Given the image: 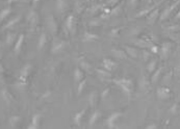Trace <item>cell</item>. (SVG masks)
<instances>
[{
  "label": "cell",
  "instance_id": "obj_1",
  "mask_svg": "<svg viewBox=\"0 0 180 129\" xmlns=\"http://www.w3.org/2000/svg\"><path fill=\"white\" fill-rule=\"evenodd\" d=\"M114 83L116 85L120 88L123 93L128 96L129 98L131 97V95L133 94V91H134V83L132 79L130 78H127V77H123V78H118V79H114Z\"/></svg>",
  "mask_w": 180,
  "mask_h": 129
},
{
  "label": "cell",
  "instance_id": "obj_2",
  "mask_svg": "<svg viewBox=\"0 0 180 129\" xmlns=\"http://www.w3.org/2000/svg\"><path fill=\"white\" fill-rule=\"evenodd\" d=\"M123 116H124V114L122 113V111H115V113H112V114H109V117L106 119V122H105L107 127L110 129L115 128L117 125V122L119 121V119Z\"/></svg>",
  "mask_w": 180,
  "mask_h": 129
},
{
  "label": "cell",
  "instance_id": "obj_3",
  "mask_svg": "<svg viewBox=\"0 0 180 129\" xmlns=\"http://www.w3.org/2000/svg\"><path fill=\"white\" fill-rule=\"evenodd\" d=\"M66 28L71 35H74L76 32V18L74 15H69L66 19Z\"/></svg>",
  "mask_w": 180,
  "mask_h": 129
},
{
  "label": "cell",
  "instance_id": "obj_4",
  "mask_svg": "<svg viewBox=\"0 0 180 129\" xmlns=\"http://www.w3.org/2000/svg\"><path fill=\"white\" fill-rule=\"evenodd\" d=\"M156 95L160 100H168L172 95V92L167 87H159L156 90Z\"/></svg>",
  "mask_w": 180,
  "mask_h": 129
},
{
  "label": "cell",
  "instance_id": "obj_5",
  "mask_svg": "<svg viewBox=\"0 0 180 129\" xmlns=\"http://www.w3.org/2000/svg\"><path fill=\"white\" fill-rule=\"evenodd\" d=\"M179 3H180V0H176V1H175L174 3L172 4V5H170L169 8H165L164 12H162V14H160V16H159L160 21H165V19H168V17L171 15V13L174 11V8H176V6L178 5Z\"/></svg>",
  "mask_w": 180,
  "mask_h": 129
},
{
  "label": "cell",
  "instance_id": "obj_6",
  "mask_svg": "<svg viewBox=\"0 0 180 129\" xmlns=\"http://www.w3.org/2000/svg\"><path fill=\"white\" fill-rule=\"evenodd\" d=\"M32 64H26L25 67L21 70V73H20V78H19V80H20V82L22 83V84H25L26 80H27L28 76H29L30 72H32Z\"/></svg>",
  "mask_w": 180,
  "mask_h": 129
},
{
  "label": "cell",
  "instance_id": "obj_7",
  "mask_svg": "<svg viewBox=\"0 0 180 129\" xmlns=\"http://www.w3.org/2000/svg\"><path fill=\"white\" fill-rule=\"evenodd\" d=\"M102 67H103V69H105V70L109 71V72H112V71L118 67V64L116 61H114L112 59L104 58L102 61Z\"/></svg>",
  "mask_w": 180,
  "mask_h": 129
},
{
  "label": "cell",
  "instance_id": "obj_8",
  "mask_svg": "<svg viewBox=\"0 0 180 129\" xmlns=\"http://www.w3.org/2000/svg\"><path fill=\"white\" fill-rule=\"evenodd\" d=\"M159 14H160V11L158 8H154L152 9V11L149 13V15L147 16V19H148V23L150 25H153L155 22L157 21V19L159 18Z\"/></svg>",
  "mask_w": 180,
  "mask_h": 129
},
{
  "label": "cell",
  "instance_id": "obj_9",
  "mask_svg": "<svg viewBox=\"0 0 180 129\" xmlns=\"http://www.w3.org/2000/svg\"><path fill=\"white\" fill-rule=\"evenodd\" d=\"M85 111H86V108L82 109V111H79L75 114H74L73 122H74V124L77 126V127H80L81 124H82V119H83V117H85Z\"/></svg>",
  "mask_w": 180,
  "mask_h": 129
},
{
  "label": "cell",
  "instance_id": "obj_10",
  "mask_svg": "<svg viewBox=\"0 0 180 129\" xmlns=\"http://www.w3.org/2000/svg\"><path fill=\"white\" fill-rule=\"evenodd\" d=\"M100 118H101V113H100V111H95L94 113L91 114L90 119H88V125L93 127V126L99 121Z\"/></svg>",
  "mask_w": 180,
  "mask_h": 129
},
{
  "label": "cell",
  "instance_id": "obj_11",
  "mask_svg": "<svg viewBox=\"0 0 180 129\" xmlns=\"http://www.w3.org/2000/svg\"><path fill=\"white\" fill-rule=\"evenodd\" d=\"M66 45H67V43L64 42V41H61V42H58V43H55L51 48V52L53 54L59 53V52L64 51V49L66 48Z\"/></svg>",
  "mask_w": 180,
  "mask_h": 129
},
{
  "label": "cell",
  "instance_id": "obj_12",
  "mask_svg": "<svg viewBox=\"0 0 180 129\" xmlns=\"http://www.w3.org/2000/svg\"><path fill=\"white\" fill-rule=\"evenodd\" d=\"M124 50H125L126 54L128 55V57H130V58H138V51L136 48H134V47H130V46H125L124 47Z\"/></svg>",
  "mask_w": 180,
  "mask_h": 129
},
{
  "label": "cell",
  "instance_id": "obj_13",
  "mask_svg": "<svg viewBox=\"0 0 180 129\" xmlns=\"http://www.w3.org/2000/svg\"><path fill=\"white\" fill-rule=\"evenodd\" d=\"M55 6L59 13H64L68 9V2H67V0H56Z\"/></svg>",
  "mask_w": 180,
  "mask_h": 129
},
{
  "label": "cell",
  "instance_id": "obj_14",
  "mask_svg": "<svg viewBox=\"0 0 180 129\" xmlns=\"http://www.w3.org/2000/svg\"><path fill=\"white\" fill-rule=\"evenodd\" d=\"M99 40V35H96V33H92V32H88V31H85V35H83V39L82 41L83 42H94V41H97Z\"/></svg>",
  "mask_w": 180,
  "mask_h": 129
},
{
  "label": "cell",
  "instance_id": "obj_15",
  "mask_svg": "<svg viewBox=\"0 0 180 129\" xmlns=\"http://www.w3.org/2000/svg\"><path fill=\"white\" fill-rule=\"evenodd\" d=\"M171 44L170 43H165L162 44V48H160V54H162V58H167L168 55H169L170 51H171Z\"/></svg>",
  "mask_w": 180,
  "mask_h": 129
},
{
  "label": "cell",
  "instance_id": "obj_16",
  "mask_svg": "<svg viewBox=\"0 0 180 129\" xmlns=\"http://www.w3.org/2000/svg\"><path fill=\"white\" fill-rule=\"evenodd\" d=\"M41 118H42V116H41L40 114H35V116L32 117V123L28 126V128H39L40 123H41Z\"/></svg>",
  "mask_w": 180,
  "mask_h": 129
},
{
  "label": "cell",
  "instance_id": "obj_17",
  "mask_svg": "<svg viewBox=\"0 0 180 129\" xmlns=\"http://www.w3.org/2000/svg\"><path fill=\"white\" fill-rule=\"evenodd\" d=\"M48 25H49V29L50 31H51L53 35L57 32V29H58V26H57V23L56 21L54 20L53 17H50L49 19H48Z\"/></svg>",
  "mask_w": 180,
  "mask_h": 129
},
{
  "label": "cell",
  "instance_id": "obj_18",
  "mask_svg": "<svg viewBox=\"0 0 180 129\" xmlns=\"http://www.w3.org/2000/svg\"><path fill=\"white\" fill-rule=\"evenodd\" d=\"M85 78V72H83L82 69H80L78 67V68H76L75 70H74V80L76 81V82H79V81H81Z\"/></svg>",
  "mask_w": 180,
  "mask_h": 129
},
{
  "label": "cell",
  "instance_id": "obj_19",
  "mask_svg": "<svg viewBox=\"0 0 180 129\" xmlns=\"http://www.w3.org/2000/svg\"><path fill=\"white\" fill-rule=\"evenodd\" d=\"M38 19H39V17H38V14L35 13V12H29V14L27 15V22L30 23L32 25H35L38 23Z\"/></svg>",
  "mask_w": 180,
  "mask_h": 129
},
{
  "label": "cell",
  "instance_id": "obj_20",
  "mask_svg": "<svg viewBox=\"0 0 180 129\" xmlns=\"http://www.w3.org/2000/svg\"><path fill=\"white\" fill-rule=\"evenodd\" d=\"M96 73L98 74L99 78H101V79L110 78V76H112V74H110L109 71L105 70V69H96Z\"/></svg>",
  "mask_w": 180,
  "mask_h": 129
},
{
  "label": "cell",
  "instance_id": "obj_21",
  "mask_svg": "<svg viewBox=\"0 0 180 129\" xmlns=\"http://www.w3.org/2000/svg\"><path fill=\"white\" fill-rule=\"evenodd\" d=\"M98 93L97 92H92L90 94V96H88V103H90V106L91 107H94L96 104H97V101H98Z\"/></svg>",
  "mask_w": 180,
  "mask_h": 129
},
{
  "label": "cell",
  "instance_id": "obj_22",
  "mask_svg": "<svg viewBox=\"0 0 180 129\" xmlns=\"http://www.w3.org/2000/svg\"><path fill=\"white\" fill-rule=\"evenodd\" d=\"M112 53H114V55L117 57V58H119V59H126L127 57H128V55L126 54V52H125V50L124 49H122V50H120V49H116V50H112Z\"/></svg>",
  "mask_w": 180,
  "mask_h": 129
},
{
  "label": "cell",
  "instance_id": "obj_23",
  "mask_svg": "<svg viewBox=\"0 0 180 129\" xmlns=\"http://www.w3.org/2000/svg\"><path fill=\"white\" fill-rule=\"evenodd\" d=\"M162 73V68H158L153 72L152 76H151V82L152 83H156L160 78V75Z\"/></svg>",
  "mask_w": 180,
  "mask_h": 129
},
{
  "label": "cell",
  "instance_id": "obj_24",
  "mask_svg": "<svg viewBox=\"0 0 180 129\" xmlns=\"http://www.w3.org/2000/svg\"><path fill=\"white\" fill-rule=\"evenodd\" d=\"M23 43H24V35H20L18 38V40H17V42H16L15 48H14L16 53H19V52H20L21 48H22Z\"/></svg>",
  "mask_w": 180,
  "mask_h": 129
},
{
  "label": "cell",
  "instance_id": "obj_25",
  "mask_svg": "<svg viewBox=\"0 0 180 129\" xmlns=\"http://www.w3.org/2000/svg\"><path fill=\"white\" fill-rule=\"evenodd\" d=\"M79 68L82 69L83 71H85V72H91V70L93 69L92 64L90 63H88V61H79Z\"/></svg>",
  "mask_w": 180,
  "mask_h": 129
},
{
  "label": "cell",
  "instance_id": "obj_26",
  "mask_svg": "<svg viewBox=\"0 0 180 129\" xmlns=\"http://www.w3.org/2000/svg\"><path fill=\"white\" fill-rule=\"evenodd\" d=\"M47 43V35L45 33H42L39 39V43H38V49L41 50L42 48H44V46Z\"/></svg>",
  "mask_w": 180,
  "mask_h": 129
},
{
  "label": "cell",
  "instance_id": "obj_27",
  "mask_svg": "<svg viewBox=\"0 0 180 129\" xmlns=\"http://www.w3.org/2000/svg\"><path fill=\"white\" fill-rule=\"evenodd\" d=\"M156 69H157V61L156 59H153V61H151L150 63L148 64L147 71L149 73H153Z\"/></svg>",
  "mask_w": 180,
  "mask_h": 129
},
{
  "label": "cell",
  "instance_id": "obj_28",
  "mask_svg": "<svg viewBox=\"0 0 180 129\" xmlns=\"http://www.w3.org/2000/svg\"><path fill=\"white\" fill-rule=\"evenodd\" d=\"M1 95H2V98L4 99V101L8 102V103H9V102H11V100H13V97H12V95L9 94V93L6 90H2Z\"/></svg>",
  "mask_w": 180,
  "mask_h": 129
},
{
  "label": "cell",
  "instance_id": "obj_29",
  "mask_svg": "<svg viewBox=\"0 0 180 129\" xmlns=\"http://www.w3.org/2000/svg\"><path fill=\"white\" fill-rule=\"evenodd\" d=\"M85 84H86V80L83 78L81 81H79L78 82V88H77V95L79 96V95H81V93H82V91L85 90Z\"/></svg>",
  "mask_w": 180,
  "mask_h": 129
},
{
  "label": "cell",
  "instance_id": "obj_30",
  "mask_svg": "<svg viewBox=\"0 0 180 129\" xmlns=\"http://www.w3.org/2000/svg\"><path fill=\"white\" fill-rule=\"evenodd\" d=\"M155 8V6H152V8H147V9H143L142 12H140L138 14H136V16H135V18H141V17H145V16H148L149 15V13H150L152 9H154Z\"/></svg>",
  "mask_w": 180,
  "mask_h": 129
},
{
  "label": "cell",
  "instance_id": "obj_31",
  "mask_svg": "<svg viewBox=\"0 0 180 129\" xmlns=\"http://www.w3.org/2000/svg\"><path fill=\"white\" fill-rule=\"evenodd\" d=\"M19 122H20V117H16V116L12 117V118L9 119V125H11V127L15 128L19 124Z\"/></svg>",
  "mask_w": 180,
  "mask_h": 129
},
{
  "label": "cell",
  "instance_id": "obj_32",
  "mask_svg": "<svg viewBox=\"0 0 180 129\" xmlns=\"http://www.w3.org/2000/svg\"><path fill=\"white\" fill-rule=\"evenodd\" d=\"M9 13H11V9L9 8H5V9H3V11L0 13V21H2V20H4V19L6 18L8 15H9Z\"/></svg>",
  "mask_w": 180,
  "mask_h": 129
},
{
  "label": "cell",
  "instance_id": "obj_33",
  "mask_svg": "<svg viewBox=\"0 0 180 129\" xmlns=\"http://www.w3.org/2000/svg\"><path fill=\"white\" fill-rule=\"evenodd\" d=\"M19 19H20V17H17V18L13 19V20H11V21H9V22L8 23V24L4 26V28H11V27H13L14 25L17 24V23L19 22Z\"/></svg>",
  "mask_w": 180,
  "mask_h": 129
},
{
  "label": "cell",
  "instance_id": "obj_34",
  "mask_svg": "<svg viewBox=\"0 0 180 129\" xmlns=\"http://www.w3.org/2000/svg\"><path fill=\"white\" fill-rule=\"evenodd\" d=\"M15 37H16L15 35H9L8 37L6 38V44H8V46H9V45L13 44V42H14V41H15V39H16Z\"/></svg>",
  "mask_w": 180,
  "mask_h": 129
},
{
  "label": "cell",
  "instance_id": "obj_35",
  "mask_svg": "<svg viewBox=\"0 0 180 129\" xmlns=\"http://www.w3.org/2000/svg\"><path fill=\"white\" fill-rule=\"evenodd\" d=\"M143 58H144V61H149V58H150V52L144 50L143 51Z\"/></svg>",
  "mask_w": 180,
  "mask_h": 129
},
{
  "label": "cell",
  "instance_id": "obj_36",
  "mask_svg": "<svg viewBox=\"0 0 180 129\" xmlns=\"http://www.w3.org/2000/svg\"><path fill=\"white\" fill-rule=\"evenodd\" d=\"M120 11H121V5H117V8H115L112 11V15H118V14L120 13Z\"/></svg>",
  "mask_w": 180,
  "mask_h": 129
},
{
  "label": "cell",
  "instance_id": "obj_37",
  "mask_svg": "<svg viewBox=\"0 0 180 129\" xmlns=\"http://www.w3.org/2000/svg\"><path fill=\"white\" fill-rule=\"evenodd\" d=\"M109 91H110V89H105L104 91H103V92L101 93V98H102V99H105V98L108 96Z\"/></svg>",
  "mask_w": 180,
  "mask_h": 129
},
{
  "label": "cell",
  "instance_id": "obj_38",
  "mask_svg": "<svg viewBox=\"0 0 180 129\" xmlns=\"http://www.w3.org/2000/svg\"><path fill=\"white\" fill-rule=\"evenodd\" d=\"M110 37L112 38H119V29H112V32H110Z\"/></svg>",
  "mask_w": 180,
  "mask_h": 129
},
{
  "label": "cell",
  "instance_id": "obj_39",
  "mask_svg": "<svg viewBox=\"0 0 180 129\" xmlns=\"http://www.w3.org/2000/svg\"><path fill=\"white\" fill-rule=\"evenodd\" d=\"M158 51H159V49H158V47L156 45H152V46H151V52H152V53L157 54Z\"/></svg>",
  "mask_w": 180,
  "mask_h": 129
},
{
  "label": "cell",
  "instance_id": "obj_40",
  "mask_svg": "<svg viewBox=\"0 0 180 129\" xmlns=\"http://www.w3.org/2000/svg\"><path fill=\"white\" fill-rule=\"evenodd\" d=\"M178 111H179V105L178 104H175L174 106H173L172 108H171V111H171L172 114H176Z\"/></svg>",
  "mask_w": 180,
  "mask_h": 129
},
{
  "label": "cell",
  "instance_id": "obj_41",
  "mask_svg": "<svg viewBox=\"0 0 180 129\" xmlns=\"http://www.w3.org/2000/svg\"><path fill=\"white\" fill-rule=\"evenodd\" d=\"M138 1H140V0H130V5L131 6H135L136 4L138 3Z\"/></svg>",
  "mask_w": 180,
  "mask_h": 129
},
{
  "label": "cell",
  "instance_id": "obj_42",
  "mask_svg": "<svg viewBox=\"0 0 180 129\" xmlns=\"http://www.w3.org/2000/svg\"><path fill=\"white\" fill-rule=\"evenodd\" d=\"M147 128H150V129L157 128V125H156V124H150V125H148V126H147Z\"/></svg>",
  "mask_w": 180,
  "mask_h": 129
},
{
  "label": "cell",
  "instance_id": "obj_43",
  "mask_svg": "<svg viewBox=\"0 0 180 129\" xmlns=\"http://www.w3.org/2000/svg\"><path fill=\"white\" fill-rule=\"evenodd\" d=\"M168 29H170V30H174V31H175V30H178L179 28H178V26H172V27H169V28H168Z\"/></svg>",
  "mask_w": 180,
  "mask_h": 129
},
{
  "label": "cell",
  "instance_id": "obj_44",
  "mask_svg": "<svg viewBox=\"0 0 180 129\" xmlns=\"http://www.w3.org/2000/svg\"><path fill=\"white\" fill-rule=\"evenodd\" d=\"M118 1H119V0H109V3L114 4V3H117Z\"/></svg>",
  "mask_w": 180,
  "mask_h": 129
},
{
  "label": "cell",
  "instance_id": "obj_45",
  "mask_svg": "<svg viewBox=\"0 0 180 129\" xmlns=\"http://www.w3.org/2000/svg\"><path fill=\"white\" fill-rule=\"evenodd\" d=\"M176 19H177V20H179V19H180V11L178 12V13H177V15H176Z\"/></svg>",
  "mask_w": 180,
  "mask_h": 129
},
{
  "label": "cell",
  "instance_id": "obj_46",
  "mask_svg": "<svg viewBox=\"0 0 180 129\" xmlns=\"http://www.w3.org/2000/svg\"><path fill=\"white\" fill-rule=\"evenodd\" d=\"M32 1H33V2H35V3H37V2H39V1H40V0H32Z\"/></svg>",
  "mask_w": 180,
  "mask_h": 129
}]
</instances>
